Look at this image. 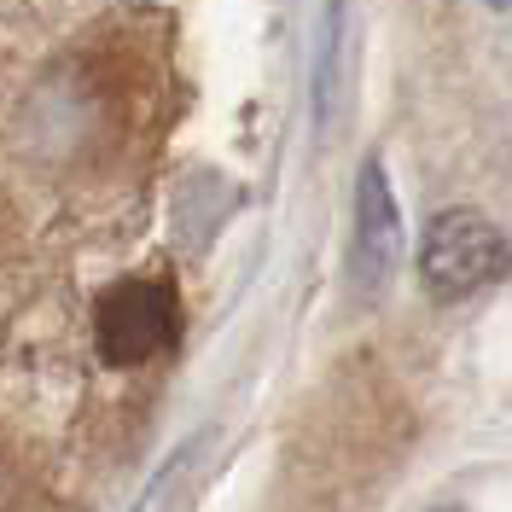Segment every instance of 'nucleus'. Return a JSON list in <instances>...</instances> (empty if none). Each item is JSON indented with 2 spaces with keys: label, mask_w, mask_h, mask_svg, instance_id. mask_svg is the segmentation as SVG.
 <instances>
[{
  "label": "nucleus",
  "mask_w": 512,
  "mask_h": 512,
  "mask_svg": "<svg viewBox=\"0 0 512 512\" xmlns=\"http://www.w3.org/2000/svg\"><path fill=\"white\" fill-rule=\"evenodd\" d=\"M483 6H495V12H512V0H483Z\"/></svg>",
  "instance_id": "39448f33"
},
{
  "label": "nucleus",
  "mask_w": 512,
  "mask_h": 512,
  "mask_svg": "<svg viewBox=\"0 0 512 512\" xmlns=\"http://www.w3.org/2000/svg\"><path fill=\"white\" fill-rule=\"evenodd\" d=\"M402 262V216L384 181V163L367 158L355 169V233H350V286L361 297H379Z\"/></svg>",
  "instance_id": "7ed1b4c3"
},
{
  "label": "nucleus",
  "mask_w": 512,
  "mask_h": 512,
  "mask_svg": "<svg viewBox=\"0 0 512 512\" xmlns=\"http://www.w3.org/2000/svg\"><path fill=\"white\" fill-rule=\"evenodd\" d=\"M512 268V245L507 233L489 222L483 210H437L425 222V245H419V286L431 297H472V291H489L495 280H507Z\"/></svg>",
  "instance_id": "f257e3e1"
},
{
  "label": "nucleus",
  "mask_w": 512,
  "mask_h": 512,
  "mask_svg": "<svg viewBox=\"0 0 512 512\" xmlns=\"http://www.w3.org/2000/svg\"><path fill=\"white\" fill-rule=\"evenodd\" d=\"M437 512H460V507H437Z\"/></svg>",
  "instance_id": "423d86ee"
},
{
  "label": "nucleus",
  "mask_w": 512,
  "mask_h": 512,
  "mask_svg": "<svg viewBox=\"0 0 512 512\" xmlns=\"http://www.w3.org/2000/svg\"><path fill=\"white\" fill-rule=\"evenodd\" d=\"M181 338V297L169 280L128 274L94 303V344L105 367H140L152 355L175 350Z\"/></svg>",
  "instance_id": "f03ea898"
},
{
  "label": "nucleus",
  "mask_w": 512,
  "mask_h": 512,
  "mask_svg": "<svg viewBox=\"0 0 512 512\" xmlns=\"http://www.w3.org/2000/svg\"><path fill=\"white\" fill-rule=\"evenodd\" d=\"M338 41H344V0H326V18L315 35V123L326 128L332 117V64H338Z\"/></svg>",
  "instance_id": "20e7f679"
}]
</instances>
